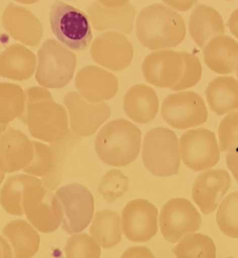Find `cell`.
I'll use <instances>...</instances> for the list:
<instances>
[{"label": "cell", "mask_w": 238, "mask_h": 258, "mask_svg": "<svg viewBox=\"0 0 238 258\" xmlns=\"http://www.w3.org/2000/svg\"><path fill=\"white\" fill-rule=\"evenodd\" d=\"M26 105L21 120L25 122L32 137L55 143L68 133V115L63 105L57 103L45 87L33 86L25 91Z\"/></svg>", "instance_id": "1"}, {"label": "cell", "mask_w": 238, "mask_h": 258, "mask_svg": "<svg viewBox=\"0 0 238 258\" xmlns=\"http://www.w3.org/2000/svg\"><path fill=\"white\" fill-rule=\"evenodd\" d=\"M139 42L153 51L170 49L186 38V24L178 12L164 5H152L143 9L136 20Z\"/></svg>", "instance_id": "2"}, {"label": "cell", "mask_w": 238, "mask_h": 258, "mask_svg": "<svg viewBox=\"0 0 238 258\" xmlns=\"http://www.w3.org/2000/svg\"><path fill=\"white\" fill-rule=\"evenodd\" d=\"M94 148L99 159L109 166L129 165L140 153L141 131L125 118L112 119L100 128Z\"/></svg>", "instance_id": "3"}, {"label": "cell", "mask_w": 238, "mask_h": 258, "mask_svg": "<svg viewBox=\"0 0 238 258\" xmlns=\"http://www.w3.org/2000/svg\"><path fill=\"white\" fill-rule=\"evenodd\" d=\"M142 159L145 167L155 176L177 174L182 159L175 133L163 126L150 130L143 140Z\"/></svg>", "instance_id": "4"}, {"label": "cell", "mask_w": 238, "mask_h": 258, "mask_svg": "<svg viewBox=\"0 0 238 258\" xmlns=\"http://www.w3.org/2000/svg\"><path fill=\"white\" fill-rule=\"evenodd\" d=\"M24 213L29 222L44 234L55 232L63 221V207L59 198L34 177L23 196Z\"/></svg>", "instance_id": "5"}, {"label": "cell", "mask_w": 238, "mask_h": 258, "mask_svg": "<svg viewBox=\"0 0 238 258\" xmlns=\"http://www.w3.org/2000/svg\"><path fill=\"white\" fill-rule=\"evenodd\" d=\"M76 63L73 52L59 42L49 39L38 51L36 80L45 88H62L71 81Z\"/></svg>", "instance_id": "6"}, {"label": "cell", "mask_w": 238, "mask_h": 258, "mask_svg": "<svg viewBox=\"0 0 238 258\" xmlns=\"http://www.w3.org/2000/svg\"><path fill=\"white\" fill-rule=\"evenodd\" d=\"M49 17L52 33L69 49L79 52L90 45L91 27L83 12L58 0L52 5Z\"/></svg>", "instance_id": "7"}, {"label": "cell", "mask_w": 238, "mask_h": 258, "mask_svg": "<svg viewBox=\"0 0 238 258\" xmlns=\"http://www.w3.org/2000/svg\"><path fill=\"white\" fill-rule=\"evenodd\" d=\"M183 163L194 171L214 167L220 160V146L216 135L204 127L186 131L180 138Z\"/></svg>", "instance_id": "8"}, {"label": "cell", "mask_w": 238, "mask_h": 258, "mask_svg": "<svg viewBox=\"0 0 238 258\" xmlns=\"http://www.w3.org/2000/svg\"><path fill=\"white\" fill-rule=\"evenodd\" d=\"M161 116L173 128L188 130L208 119L204 99L194 91H177L167 95L161 105Z\"/></svg>", "instance_id": "9"}, {"label": "cell", "mask_w": 238, "mask_h": 258, "mask_svg": "<svg viewBox=\"0 0 238 258\" xmlns=\"http://www.w3.org/2000/svg\"><path fill=\"white\" fill-rule=\"evenodd\" d=\"M56 196L64 211L63 230L70 235L85 230L94 212V199L91 192L84 185L71 183L57 188Z\"/></svg>", "instance_id": "10"}, {"label": "cell", "mask_w": 238, "mask_h": 258, "mask_svg": "<svg viewBox=\"0 0 238 258\" xmlns=\"http://www.w3.org/2000/svg\"><path fill=\"white\" fill-rule=\"evenodd\" d=\"M158 217L160 232L169 243L180 242L185 236L196 233L202 224L198 210L185 198H175L166 202Z\"/></svg>", "instance_id": "11"}, {"label": "cell", "mask_w": 238, "mask_h": 258, "mask_svg": "<svg viewBox=\"0 0 238 258\" xmlns=\"http://www.w3.org/2000/svg\"><path fill=\"white\" fill-rule=\"evenodd\" d=\"M63 101L68 109L71 131L78 137H88L94 134L111 114L108 104L88 102L79 92H68Z\"/></svg>", "instance_id": "12"}, {"label": "cell", "mask_w": 238, "mask_h": 258, "mask_svg": "<svg viewBox=\"0 0 238 258\" xmlns=\"http://www.w3.org/2000/svg\"><path fill=\"white\" fill-rule=\"evenodd\" d=\"M158 216L157 208L149 201L132 200L122 211L123 233L132 242H147L157 233Z\"/></svg>", "instance_id": "13"}, {"label": "cell", "mask_w": 238, "mask_h": 258, "mask_svg": "<svg viewBox=\"0 0 238 258\" xmlns=\"http://www.w3.org/2000/svg\"><path fill=\"white\" fill-rule=\"evenodd\" d=\"M92 60L112 71H121L129 67L134 57V49L125 35L107 32L97 36L90 48Z\"/></svg>", "instance_id": "14"}, {"label": "cell", "mask_w": 238, "mask_h": 258, "mask_svg": "<svg viewBox=\"0 0 238 258\" xmlns=\"http://www.w3.org/2000/svg\"><path fill=\"white\" fill-rule=\"evenodd\" d=\"M185 68L182 52L159 50L147 55L141 70L145 80L159 88H171L182 78Z\"/></svg>", "instance_id": "15"}, {"label": "cell", "mask_w": 238, "mask_h": 258, "mask_svg": "<svg viewBox=\"0 0 238 258\" xmlns=\"http://www.w3.org/2000/svg\"><path fill=\"white\" fill-rule=\"evenodd\" d=\"M231 185L230 174L224 169H206L196 178L192 197L204 215L214 213Z\"/></svg>", "instance_id": "16"}, {"label": "cell", "mask_w": 238, "mask_h": 258, "mask_svg": "<svg viewBox=\"0 0 238 258\" xmlns=\"http://www.w3.org/2000/svg\"><path fill=\"white\" fill-rule=\"evenodd\" d=\"M75 86L79 94L91 103L111 99L118 90L117 79L112 73L91 65L77 72Z\"/></svg>", "instance_id": "17"}, {"label": "cell", "mask_w": 238, "mask_h": 258, "mask_svg": "<svg viewBox=\"0 0 238 258\" xmlns=\"http://www.w3.org/2000/svg\"><path fill=\"white\" fill-rule=\"evenodd\" d=\"M33 157V141L26 134L10 127L0 135V172L23 170L32 162Z\"/></svg>", "instance_id": "18"}, {"label": "cell", "mask_w": 238, "mask_h": 258, "mask_svg": "<svg viewBox=\"0 0 238 258\" xmlns=\"http://www.w3.org/2000/svg\"><path fill=\"white\" fill-rule=\"evenodd\" d=\"M3 25L10 36L21 43L37 47L43 37V26L29 10L11 4L3 15Z\"/></svg>", "instance_id": "19"}, {"label": "cell", "mask_w": 238, "mask_h": 258, "mask_svg": "<svg viewBox=\"0 0 238 258\" xmlns=\"http://www.w3.org/2000/svg\"><path fill=\"white\" fill-rule=\"evenodd\" d=\"M87 16L96 31L115 30L131 34L134 28L136 10L130 4L122 8L108 9L99 3H93L87 8Z\"/></svg>", "instance_id": "20"}, {"label": "cell", "mask_w": 238, "mask_h": 258, "mask_svg": "<svg viewBox=\"0 0 238 258\" xmlns=\"http://www.w3.org/2000/svg\"><path fill=\"white\" fill-rule=\"evenodd\" d=\"M204 61L213 72L221 75L234 73L238 66V43L225 35L210 40L203 48Z\"/></svg>", "instance_id": "21"}, {"label": "cell", "mask_w": 238, "mask_h": 258, "mask_svg": "<svg viewBox=\"0 0 238 258\" xmlns=\"http://www.w3.org/2000/svg\"><path fill=\"white\" fill-rule=\"evenodd\" d=\"M123 108L133 121L147 123L156 117L159 99L153 88L144 84H136L126 92Z\"/></svg>", "instance_id": "22"}, {"label": "cell", "mask_w": 238, "mask_h": 258, "mask_svg": "<svg viewBox=\"0 0 238 258\" xmlns=\"http://www.w3.org/2000/svg\"><path fill=\"white\" fill-rule=\"evenodd\" d=\"M36 55L27 47L15 44L0 53V76L24 81L33 76L36 70Z\"/></svg>", "instance_id": "23"}, {"label": "cell", "mask_w": 238, "mask_h": 258, "mask_svg": "<svg viewBox=\"0 0 238 258\" xmlns=\"http://www.w3.org/2000/svg\"><path fill=\"white\" fill-rule=\"evenodd\" d=\"M189 31L193 41L203 49L210 40L224 35L225 25L221 15L215 9L198 5L191 14Z\"/></svg>", "instance_id": "24"}, {"label": "cell", "mask_w": 238, "mask_h": 258, "mask_svg": "<svg viewBox=\"0 0 238 258\" xmlns=\"http://www.w3.org/2000/svg\"><path fill=\"white\" fill-rule=\"evenodd\" d=\"M205 94L210 109L217 115L238 110V80L234 77L214 78L208 84Z\"/></svg>", "instance_id": "25"}, {"label": "cell", "mask_w": 238, "mask_h": 258, "mask_svg": "<svg viewBox=\"0 0 238 258\" xmlns=\"http://www.w3.org/2000/svg\"><path fill=\"white\" fill-rule=\"evenodd\" d=\"M3 234L12 246L14 258H32L39 251L40 235L25 220L9 222Z\"/></svg>", "instance_id": "26"}, {"label": "cell", "mask_w": 238, "mask_h": 258, "mask_svg": "<svg viewBox=\"0 0 238 258\" xmlns=\"http://www.w3.org/2000/svg\"><path fill=\"white\" fill-rule=\"evenodd\" d=\"M122 219L117 213L103 210L94 215L90 227V235L104 249L117 245L122 240Z\"/></svg>", "instance_id": "27"}, {"label": "cell", "mask_w": 238, "mask_h": 258, "mask_svg": "<svg viewBox=\"0 0 238 258\" xmlns=\"http://www.w3.org/2000/svg\"><path fill=\"white\" fill-rule=\"evenodd\" d=\"M35 176L17 174L9 177L0 189V205L4 210L13 216H23V196L26 186Z\"/></svg>", "instance_id": "28"}, {"label": "cell", "mask_w": 238, "mask_h": 258, "mask_svg": "<svg viewBox=\"0 0 238 258\" xmlns=\"http://www.w3.org/2000/svg\"><path fill=\"white\" fill-rule=\"evenodd\" d=\"M26 105V93L15 83L0 82V123H8L20 117Z\"/></svg>", "instance_id": "29"}, {"label": "cell", "mask_w": 238, "mask_h": 258, "mask_svg": "<svg viewBox=\"0 0 238 258\" xmlns=\"http://www.w3.org/2000/svg\"><path fill=\"white\" fill-rule=\"evenodd\" d=\"M176 258H216V245L207 235L192 233L172 249Z\"/></svg>", "instance_id": "30"}, {"label": "cell", "mask_w": 238, "mask_h": 258, "mask_svg": "<svg viewBox=\"0 0 238 258\" xmlns=\"http://www.w3.org/2000/svg\"><path fill=\"white\" fill-rule=\"evenodd\" d=\"M216 222L223 234L230 238H238V191L223 199L218 207Z\"/></svg>", "instance_id": "31"}, {"label": "cell", "mask_w": 238, "mask_h": 258, "mask_svg": "<svg viewBox=\"0 0 238 258\" xmlns=\"http://www.w3.org/2000/svg\"><path fill=\"white\" fill-rule=\"evenodd\" d=\"M79 140H80V137H77V135L75 134L74 135L71 134L69 131V133L63 139L55 143H51L52 144L51 148L54 153L55 164L50 174L43 177L42 182L45 186H47L50 189L57 188L58 184L61 181V173H62L65 157L69 152V150L74 146L75 143L79 142Z\"/></svg>", "instance_id": "32"}, {"label": "cell", "mask_w": 238, "mask_h": 258, "mask_svg": "<svg viewBox=\"0 0 238 258\" xmlns=\"http://www.w3.org/2000/svg\"><path fill=\"white\" fill-rule=\"evenodd\" d=\"M66 258H100V245L89 235L75 234L64 247Z\"/></svg>", "instance_id": "33"}, {"label": "cell", "mask_w": 238, "mask_h": 258, "mask_svg": "<svg viewBox=\"0 0 238 258\" xmlns=\"http://www.w3.org/2000/svg\"><path fill=\"white\" fill-rule=\"evenodd\" d=\"M129 187V178L120 170H108L100 179L98 185V192L102 198L112 203L118 198H121Z\"/></svg>", "instance_id": "34"}, {"label": "cell", "mask_w": 238, "mask_h": 258, "mask_svg": "<svg viewBox=\"0 0 238 258\" xmlns=\"http://www.w3.org/2000/svg\"><path fill=\"white\" fill-rule=\"evenodd\" d=\"M34 157L32 162L23 170L27 174L44 177L50 174L54 168V153L50 146L33 141Z\"/></svg>", "instance_id": "35"}, {"label": "cell", "mask_w": 238, "mask_h": 258, "mask_svg": "<svg viewBox=\"0 0 238 258\" xmlns=\"http://www.w3.org/2000/svg\"><path fill=\"white\" fill-rule=\"evenodd\" d=\"M218 139L221 151H238V110L222 118L218 128Z\"/></svg>", "instance_id": "36"}, {"label": "cell", "mask_w": 238, "mask_h": 258, "mask_svg": "<svg viewBox=\"0 0 238 258\" xmlns=\"http://www.w3.org/2000/svg\"><path fill=\"white\" fill-rule=\"evenodd\" d=\"M182 56L185 62V68L180 81L170 89L173 91H183L197 85L202 78V64L200 59L187 52H182Z\"/></svg>", "instance_id": "37"}, {"label": "cell", "mask_w": 238, "mask_h": 258, "mask_svg": "<svg viewBox=\"0 0 238 258\" xmlns=\"http://www.w3.org/2000/svg\"><path fill=\"white\" fill-rule=\"evenodd\" d=\"M121 258H155L152 251L145 246H133L123 252Z\"/></svg>", "instance_id": "38"}, {"label": "cell", "mask_w": 238, "mask_h": 258, "mask_svg": "<svg viewBox=\"0 0 238 258\" xmlns=\"http://www.w3.org/2000/svg\"><path fill=\"white\" fill-rule=\"evenodd\" d=\"M162 2L168 8L176 12L185 13L190 11L197 4L198 0H162Z\"/></svg>", "instance_id": "39"}, {"label": "cell", "mask_w": 238, "mask_h": 258, "mask_svg": "<svg viewBox=\"0 0 238 258\" xmlns=\"http://www.w3.org/2000/svg\"><path fill=\"white\" fill-rule=\"evenodd\" d=\"M226 164L238 182V151L227 153Z\"/></svg>", "instance_id": "40"}, {"label": "cell", "mask_w": 238, "mask_h": 258, "mask_svg": "<svg viewBox=\"0 0 238 258\" xmlns=\"http://www.w3.org/2000/svg\"><path fill=\"white\" fill-rule=\"evenodd\" d=\"M227 27L230 33L238 40V9L231 14L227 22Z\"/></svg>", "instance_id": "41"}, {"label": "cell", "mask_w": 238, "mask_h": 258, "mask_svg": "<svg viewBox=\"0 0 238 258\" xmlns=\"http://www.w3.org/2000/svg\"><path fill=\"white\" fill-rule=\"evenodd\" d=\"M0 258H14L10 244L2 236H0Z\"/></svg>", "instance_id": "42"}, {"label": "cell", "mask_w": 238, "mask_h": 258, "mask_svg": "<svg viewBox=\"0 0 238 258\" xmlns=\"http://www.w3.org/2000/svg\"><path fill=\"white\" fill-rule=\"evenodd\" d=\"M130 0H97L101 6L108 9H114V8H122L129 4Z\"/></svg>", "instance_id": "43"}, {"label": "cell", "mask_w": 238, "mask_h": 258, "mask_svg": "<svg viewBox=\"0 0 238 258\" xmlns=\"http://www.w3.org/2000/svg\"><path fill=\"white\" fill-rule=\"evenodd\" d=\"M16 2L20 3V4H24V5H33V4L40 2V0H16Z\"/></svg>", "instance_id": "44"}, {"label": "cell", "mask_w": 238, "mask_h": 258, "mask_svg": "<svg viewBox=\"0 0 238 258\" xmlns=\"http://www.w3.org/2000/svg\"><path fill=\"white\" fill-rule=\"evenodd\" d=\"M7 128H8V123H0V135H2L4 132H6Z\"/></svg>", "instance_id": "45"}, {"label": "cell", "mask_w": 238, "mask_h": 258, "mask_svg": "<svg viewBox=\"0 0 238 258\" xmlns=\"http://www.w3.org/2000/svg\"><path fill=\"white\" fill-rule=\"evenodd\" d=\"M4 179H5V173L0 172V184H2L4 182Z\"/></svg>", "instance_id": "46"}, {"label": "cell", "mask_w": 238, "mask_h": 258, "mask_svg": "<svg viewBox=\"0 0 238 258\" xmlns=\"http://www.w3.org/2000/svg\"><path fill=\"white\" fill-rule=\"evenodd\" d=\"M236 75H237V78H238V66H237V68H236Z\"/></svg>", "instance_id": "47"}, {"label": "cell", "mask_w": 238, "mask_h": 258, "mask_svg": "<svg viewBox=\"0 0 238 258\" xmlns=\"http://www.w3.org/2000/svg\"><path fill=\"white\" fill-rule=\"evenodd\" d=\"M225 2H232V0H225Z\"/></svg>", "instance_id": "48"}, {"label": "cell", "mask_w": 238, "mask_h": 258, "mask_svg": "<svg viewBox=\"0 0 238 258\" xmlns=\"http://www.w3.org/2000/svg\"><path fill=\"white\" fill-rule=\"evenodd\" d=\"M225 258H234V257H225Z\"/></svg>", "instance_id": "49"}]
</instances>
